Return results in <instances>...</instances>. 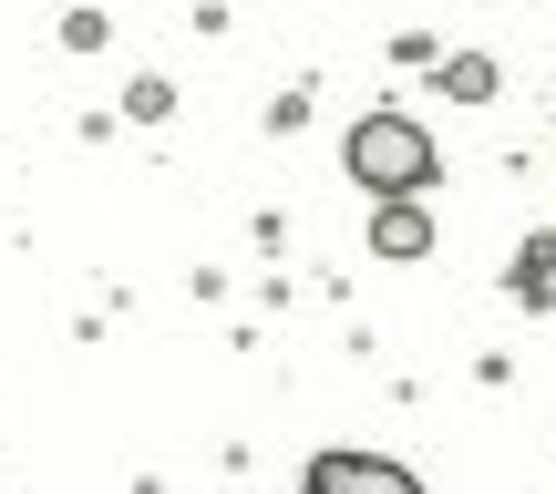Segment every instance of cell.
<instances>
[{"label":"cell","instance_id":"6da1fadb","mask_svg":"<svg viewBox=\"0 0 556 494\" xmlns=\"http://www.w3.org/2000/svg\"><path fill=\"white\" fill-rule=\"evenodd\" d=\"M340 165H351L371 197H422L443 155H433V135H422L413 114H361V124H351V144H340Z\"/></svg>","mask_w":556,"mask_h":494},{"label":"cell","instance_id":"277c9868","mask_svg":"<svg viewBox=\"0 0 556 494\" xmlns=\"http://www.w3.org/2000/svg\"><path fill=\"white\" fill-rule=\"evenodd\" d=\"M443 93H454V103H495V62H484V52H454V62H443Z\"/></svg>","mask_w":556,"mask_h":494},{"label":"cell","instance_id":"7a4b0ae2","mask_svg":"<svg viewBox=\"0 0 556 494\" xmlns=\"http://www.w3.org/2000/svg\"><path fill=\"white\" fill-rule=\"evenodd\" d=\"M413 474L402 464H381V454H319L309 464V494H402Z\"/></svg>","mask_w":556,"mask_h":494},{"label":"cell","instance_id":"3957f363","mask_svg":"<svg viewBox=\"0 0 556 494\" xmlns=\"http://www.w3.org/2000/svg\"><path fill=\"white\" fill-rule=\"evenodd\" d=\"M371 248H381V257H433V217H422L413 197H381V217H371Z\"/></svg>","mask_w":556,"mask_h":494}]
</instances>
